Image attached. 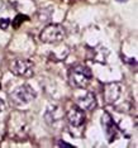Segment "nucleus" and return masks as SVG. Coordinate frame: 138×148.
Instances as JSON below:
<instances>
[{
    "label": "nucleus",
    "instance_id": "nucleus-1",
    "mask_svg": "<svg viewBox=\"0 0 138 148\" xmlns=\"http://www.w3.org/2000/svg\"><path fill=\"white\" fill-rule=\"evenodd\" d=\"M93 79L91 70L85 65L73 66L69 72V82L75 89H84L90 84Z\"/></svg>",
    "mask_w": 138,
    "mask_h": 148
},
{
    "label": "nucleus",
    "instance_id": "nucleus-2",
    "mask_svg": "<svg viewBox=\"0 0 138 148\" xmlns=\"http://www.w3.org/2000/svg\"><path fill=\"white\" fill-rule=\"evenodd\" d=\"M66 37V29L65 27L61 24H49L46 28H43V31L39 34V38L43 43L47 45H55L63 41V38Z\"/></svg>",
    "mask_w": 138,
    "mask_h": 148
},
{
    "label": "nucleus",
    "instance_id": "nucleus-3",
    "mask_svg": "<svg viewBox=\"0 0 138 148\" xmlns=\"http://www.w3.org/2000/svg\"><path fill=\"white\" fill-rule=\"evenodd\" d=\"M36 96V90L31 85L24 84V85H21L13 90V92L10 94V100L15 105H25V104L31 103L32 100H34Z\"/></svg>",
    "mask_w": 138,
    "mask_h": 148
},
{
    "label": "nucleus",
    "instance_id": "nucleus-4",
    "mask_svg": "<svg viewBox=\"0 0 138 148\" xmlns=\"http://www.w3.org/2000/svg\"><path fill=\"white\" fill-rule=\"evenodd\" d=\"M10 72L14 73L15 76L21 77H32L33 72H34V63L31 60H24V58H18L14 60L10 66Z\"/></svg>",
    "mask_w": 138,
    "mask_h": 148
},
{
    "label": "nucleus",
    "instance_id": "nucleus-5",
    "mask_svg": "<svg viewBox=\"0 0 138 148\" xmlns=\"http://www.w3.org/2000/svg\"><path fill=\"white\" fill-rule=\"evenodd\" d=\"M123 95V86L118 82L108 84L104 90V96H105V101L108 104H117L120 100V97Z\"/></svg>",
    "mask_w": 138,
    "mask_h": 148
},
{
    "label": "nucleus",
    "instance_id": "nucleus-6",
    "mask_svg": "<svg viewBox=\"0 0 138 148\" xmlns=\"http://www.w3.org/2000/svg\"><path fill=\"white\" fill-rule=\"evenodd\" d=\"M66 119L70 125L73 128L81 127L84 122H85V110H82L81 108H79L77 105H73L67 110Z\"/></svg>",
    "mask_w": 138,
    "mask_h": 148
},
{
    "label": "nucleus",
    "instance_id": "nucleus-7",
    "mask_svg": "<svg viewBox=\"0 0 138 148\" xmlns=\"http://www.w3.org/2000/svg\"><path fill=\"white\" fill-rule=\"evenodd\" d=\"M102 123L104 127V133L108 139V142H113L115 140V138L118 137V127L114 123V120L112 119V116L108 113H104L102 116Z\"/></svg>",
    "mask_w": 138,
    "mask_h": 148
},
{
    "label": "nucleus",
    "instance_id": "nucleus-8",
    "mask_svg": "<svg viewBox=\"0 0 138 148\" xmlns=\"http://www.w3.org/2000/svg\"><path fill=\"white\" fill-rule=\"evenodd\" d=\"M63 116H65L63 110L61 109V106H58V105L48 106V109H47L45 113V119H46L47 124H49V125H56L57 123H60L63 119Z\"/></svg>",
    "mask_w": 138,
    "mask_h": 148
},
{
    "label": "nucleus",
    "instance_id": "nucleus-9",
    "mask_svg": "<svg viewBox=\"0 0 138 148\" xmlns=\"http://www.w3.org/2000/svg\"><path fill=\"white\" fill-rule=\"evenodd\" d=\"M76 105L82 110H93L96 106V97L93 92H86L85 95L80 96L76 101Z\"/></svg>",
    "mask_w": 138,
    "mask_h": 148
},
{
    "label": "nucleus",
    "instance_id": "nucleus-10",
    "mask_svg": "<svg viewBox=\"0 0 138 148\" xmlns=\"http://www.w3.org/2000/svg\"><path fill=\"white\" fill-rule=\"evenodd\" d=\"M108 55H109V51L103 46L93 47V48L89 49V58L93 60V61H95V62L105 63Z\"/></svg>",
    "mask_w": 138,
    "mask_h": 148
},
{
    "label": "nucleus",
    "instance_id": "nucleus-11",
    "mask_svg": "<svg viewBox=\"0 0 138 148\" xmlns=\"http://www.w3.org/2000/svg\"><path fill=\"white\" fill-rule=\"evenodd\" d=\"M28 19H29V18H28V16H27V15L18 14V15H16L14 19H13V23H12V24H13V28H14V29L19 28V27H21V25H22L24 22L28 21Z\"/></svg>",
    "mask_w": 138,
    "mask_h": 148
},
{
    "label": "nucleus",
    "instance_id": "nucleus-12",
    "mask_svg": "<svg viewBox=\"0 0 138 148\" xmlns=\"http://www.w3.org/2000/svg\"><path fill=\"white\" fill-rule=\"evenodd\" d=\"M9 24H10V21L8 18H1L0 19V28L1 29H8L9 28Z\"/></svg>",
    "mask_w": 138,
    "mask_h": 148
},
{
    "label": "nucleus",
    "instance_id": "nucleus-13",
    "mask_svg": "<svg viewBox=\"0 0 138 148\" xmlns=\"http://www.w3.org/2000/svg\"><path fill=\"white\" fill-rule=\"evenodd\" d=\"M58 146H61V147H72L71 144H69V143H65V142H60V143H58Z\"/></svg>",
    "mask_w": 138,
    "mask_h": 148
},
{
    "label": "nucleus",
    "instance_id": "nucleus-14",
    "mask_svg": "<svg viewBox=\"0 0 138 148\" xmlns=\"http://www.w3.org/2000/svg\"><path fill=\"white\" fill-rule=\"evenodd\" d=\"M117 1H120V3H123V1H127V0H117Z\"/></svg>",
    "mask_w": 138,
    "mask_h": 148
}]
</instances>
